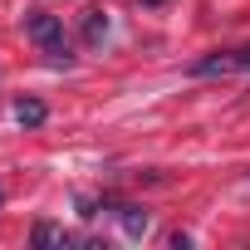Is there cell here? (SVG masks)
<instances>
[{
    "label": "cell",
    "instance_id": "obj_1",
    "mask_svg": "<svg viewBox=\"0 0 250 250\" xmlns=\"http://www.w3.org/2000/svg\"><path fill=\"white\" fill-rule=\"evenodd\" d=\"M30 40H35L54 64H69V59H74V40H69V35H64V25H59L54 15H44V10L30 20Z\"/></svg>",
    "mask_w": 250,
    "mask_h": 250
},
{
    "label": "cell",
    "instance_id": "obj_2",
    "mask_svg": "<svg viewBox=\"0 0 250 250\" xmlns=\"http://www.w3.org/2000/svg\"><path fill=\"white\" fill-rule=\"evenodd\" d=\"M113 211H118L123 230H128L133 240H143V235H147V226H152V221H147V211H143V206H133V201H113Z\"/></svg>",
    "mask_w": 250,
    "mask_h": 250
},
{
    "label": "cell",
    "instance_id": "obj_3",
    "mask_svg": "<svg viewBox=\"0 0 250 250\" xmlns=\"http://www.w3.org/2000/svg\"><path fill=\"white\" fill-rule=\"evenodd\" d=\"M30 240H35V245H74V230H64V226H54V221H40V226L30 230Z\"/></svg>",
    "mask_w": 250,
    "mask_h": 250
},
{
    "label": "cell",
    "instance_id": "obj_4",
    "mask_svg": "<svg viewBox=\"0 0 250 250\" xmlns=\"http://www.w3.org/2000/svg\"><path fill=\"white\" fill-rule=\"evenodd\" d=\"M15 118H20V128H40V123L49 118V108H44L40 98H20V103H15Z\"/></svg>",
    "mask_w": 250,
    "mask_h": 250
},
{
    "label": "cell",
    "instance_id": "obj_5",
    "mask_svg": "<svg viewBox=\"0 0 250 250\" xmlns=\"http://www.w3.org/2000/svg\"><path fill=\"white\" fill-rule=\"evenodd\" d=\"M230 69H240V54H211L196 64V74H230Z\"/></svg>",
    "mask_w": 250,
    "mask_h": 250
},
{
    "label": "cell",
    "instance_id": "obj_6",
    "mask_svg": "<svg viewBox=\"0 0 250 250\" xmlns=\"http://www.w3.org/2000/svg\"><path fill=\"white\" fill-rule=\"evenodd\" d=\"M103 35H108L103 10H88V15H83V40H88V44H103Z\"/></svg>",
    "mask_w": 250,
    "mask_h": 250
},
{
    "label": "cell",
    "instance_id": "obj_7",
    "mask_svg": "<svg viewBox=\"0 0 250 250\" xmlns=\"http://www.w3.org/2000/svg\"><path fill=\"white\" fill-rule=\"evenodd\" d=\"M167 245H172V250H187V245H191V235H187V230H172V240H167Z\"/></svg>",
    "mask_w": 250,
    "mask_h": 250
},
{
    "label": "cell",
    "instance_id": "obj_8",
    "mask_svg": "<svg viewBox=\"0 0 250 250\" xmlns=\"http://www.w3.org/2000/svg\"><path fill=\"white\" fill-rule=\"evenodd\" d=\"M235 54H240V69H250V44H245V49H235Z\"/></svg>",
    "mask_w": 250,
    "mask_h": 250
},
{
    "label": "cell",
    "instance_id": "obj_9",
    "mask_svg": "<svg viewBox=\"0 0 250 250\" xmlns=\"http://www.w3.org/2000/svg\"><path fill=\"white\" fill-rule=\"evenodd\" d=\"M143 5H162V0H143Z\"/></svg>",
    "mask_w": 250,
    "mask_h": 250
},
{
    "label": "cell",
    "instance_id": "obj_10",
    "mask_svg": "<svg viewBox=\"0 0 250 250\" xmlns=\"http://www.w3.org/2000/svg\"><path fill=\"white\" fill-rule=\"evenodd\" d=\"M0 206H5V187H0Z\"/></svg>",
    "mask_w": 250,
    "mask_h": 250
}]
</instances>
